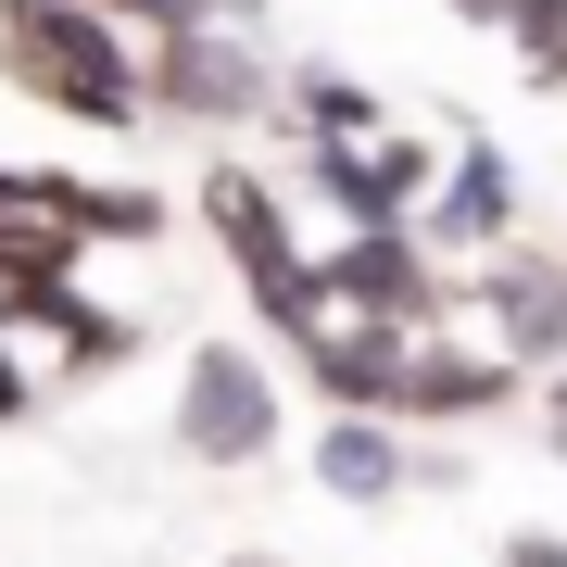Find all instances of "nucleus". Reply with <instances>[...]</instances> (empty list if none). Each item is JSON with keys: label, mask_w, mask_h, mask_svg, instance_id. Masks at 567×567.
<instances>
[{"label": "nucleus", "mask_w": 567, "mask_h": 567, "mask_svg": "<svg viewBox=\"0 0 567 567\" xmlns=\"http://www.w3.org/2000/svg\"><path fill=\"white\" fill-rule=\"evenodd\" d=\"M0 76L39 114L89 126V140H126L152 114V39H126L102 0H25V13H0Z\"/></svg>", "instance_id": "1"}, {"label": "nucleus", "mask_w": 567, "mask_h": 567, "mask_svg": "<svg viewBox=\"0 0 567 567\" xmlns=\"http://www.w3.org/2000/svg\"><path fill=\"white\" fill-rule=\"evenodd\" d=\"M203 227H215L227 278H240V303L278 328L290 353H303L328 316H341V303H328V265H316V240L290 227V189L265 177V164H215V177H203Z\"/></svg>", "instance_id": "2"}, {"label": "nucleus", "mask_w": 567, "mask_h": 567, "mask_svg": "<svg viewBox=\"0 0 567 567\" xmlns=\"http://www.w3.org/2000/svg\"><path fill=\"white\" fill-rule=\"evenodd\" d=\"M164 442H177L189 466H265L278 454V365H265L252 341H189Z\"/></svg>", "instance_id": "3"}, {"label": "nucleus", "mask_w": 567, "mask_h": 567, "mask_svg": "<svg viewBox=\"0 0 567 567\" xmlns=\"http://www.w3.org/2000/svg\"><path fill=\"white\" fill-rule=\"evenodd\" d=\"M290 140V126H278ZM454 140H404V126H379V140H303L290 152V177L328 203V227H416L429 189H442Z\"/></svg>", "instance_id": "4"}, {"label": "nucleus", "mask_w": 567, "mask_h": 567, "mask_svg": "<svg viewBox=\"0 0 567 567\" xmlns=\"http://www.w3.org/2000/svg\"><path fill=\"white\" fill-rule=\"evenodd\" d=\"M278 63H265L252 25H177V39H152V114L177 126H265L278 114Z\"/></svg>", "instance_id": "5"}, {"label": "nucleus", "mask_w": 567, "mask_h": 567, "mask_svg": "<svg viewBox=\"0 0 567 567\" xmlns=\"http://www.w3.org/2000/svg\"><path fill=\"white\" fill-rule=\"evenodd\" d=\"M328 265V303L341 316H391V328H454L466 290L442 278V252L416 240V227H341V240H316Z\"/></svg>", "instance_id": "6"}, {"label": "nucleus", "mask_w": 567, "mask_h": 567, "mask_svg": "<svg viewBox=\"0 0 567 567\" xmlns=\"http://www.w3.org/2000/svg\"><path fill=\"white\" fill-rule=\"evenodd\" d=\"M466 316L492 328V353H517L529 379H555V365H567V252L505 240L480 278H466Z\"/></svg>", "instance_id": "7"}, {"label": "nucleus", "mask_w": 567, "mask_h": 567, "mask_svg": "<svg viewBox=\"0 0 567 567\" xmlns=\"http://www.w3.org/2000/svg\"><path fill=\"white\" fill-rule=\"evenodd\" d=\"M416 341L429 328H391V316H328L303 353V391H316V416H404V379H416Z\"/></svg>", "instance_id": "8"}, {"label": "nucleus", "mask_w": 567, "mask_h": 567, "mask_svg": "<svg viewBox=\"0 0 567 567\" xmlns=\"http://www.w3.org/2000/svg\"><path fill=\"white\" fill-rule=\"evenodd\" d=\"M416 240L442 252V265H492V252L517 240V164H505V140L454 126V164H442V189H429Z\"/></svg>", "instance_id": "9"}, {"label": "nucleus", "mask_w": 567, "mask_h": 567, "mask_svg": "<svg viewBox=\"0 0 567 567\" xmlns=\"http://www.w3.org/2000/svg\"><path fill=\"white\" fill-rule=\"evenodd\" d=\"M0 189H13V203H39L51 227H76L89 252H102V240H164V227H177V203H164L152 177H76V164H0Z\"/></svg>", "instance_id": "10"}, {"label": "nucleus", "mask_w": 567, "mask_h": 567, "mask_svg": "<svg viewBox=\"0 0 567 567\" xmlns=\"http://www.w3.org/2000/svg\"><path fill=\"white\" fill-rule=\"evenodd\" d=\"M517 391H529L517 353H492V341H442V328H429V341H416V379H404V429H480V416H505Z\"/></svg>", "instance_id": "11"}, {"label": "nucleus", "mask_w": 567, "mask_h": 567, "mask_svg": "<svg viewBox=\"0 0 567 567\" xmlns=\"http://www.w3.org/2000/svg\"><path fill=\"white\" fill-rule=\"evenodd\" d=\"M303 466H316L328 505H365V517H379V505L416 492V429H404V416H316Z\"/></svg>", "instance_id": "12"}, {"label": "nucleus", "mask_w": 567, "mask_h": 567, "mask_svg": "<svg viewBox=\"0 0 567 567\" xmlns=\"http://www.w3.org/2000/svg\"><path fill=\"white\" fill-rule=\"evenodd\" d=\"M0 328H51V353H63V365H89V379L140 353V328H126L114 303H89L76 278H51V290H13V303H0Z\"/></svg>", "instance_id": "13"}, {"label": "nucleus", "mask_w": 567, "mask_h": 567, "mask_svg": "<svg viewBox=\"0 0 567 567\" xmlns=\"http://www.w3.org/2000/svg\"><path fill=\"white\" fill-rule=\"evenodd\" d=\"M278 126L290 140H379V89L365 76H341V63H290V89H278Z\"/></svg>", "instance_id": "14"}, {"label": "nucleus", "mask_w": 567, "mask_h": 567, "mask_svg": "<svg viewBox=\"0 0 567 567\" xmlns=\"http://www.w3.org/2000/svg\"><path fill=\"white\" fill-rule=\"evenodd\" d=\"M126 39H177V25H265V0H102Z\"/></svg>", "instance_id": "15"}, {"label": "nucleus", "mask_w": 567, "mask_h": 567, "mask_svg": "<svg viewBox=\"0 0 567 567\" xmlns=\"http://www.w3.org/2000/svg\"><path fill=\"white\" fill-rule=\"evenodd\" d=\"M505 39L529 63V89H567V0H505Z\"/></svg>", "instance_id": "16"}, {"label": "nucleus", "mask_w": 567, "mask_h": 567, "mask_svg": "<svg viewBox=\"0 0 567 567\" xmlns=\"http://www.w3.org/2000/svg\"><path fill=\"white\" fill-rule=\"evenodd\" d=\"M505 567H567V529H505Z\"/></svg>", "instance_id": "17"}, {"label": "nucleus", "mask_w": 567, "mask_h": 567, "mask_svg": "<svg viewBox=\"0 0 567 567\" xmlns=\"http://www.w3.org/2000/svg\"><path fill=\"white\" fill-rule=\"evenodd\" d=\"M25 404H39V379H25V365H13V328H0V429H13Z\"/></svg>", "instance_id": "18"}, {"label": "nucleus", "mask_w": 567, "mask_h": 567, "mask_svg": "<svg viewBox=\"0 0 567 567\" xmlns=\"http://www.w3.org/2000/svg\"><path fill=\"white\" fill-rule=\"evenodd\" d=\"M543 454L567 466V365H555V379H543Z\"/></svg>", "instance_id": "19"}, {"label": "nucleus", "mask_w": 567, "mask_h": 567, "mask_svg": "<svg viewBox=\"0 0 567 567\" xmlns=\"http://www.w3.org/2000/svg\"><path fill=\"white\" fill-rule=\"evenodd\" d=\"M215 567H290V555H265V543H240V555H215Z\"/></svg>", "instance_id": "20"}, {"label": "nucleus", "mask_w": 567, "mask_h": 567, "mask_svg": "<svg viewBox=\"0 0 567 567\" xmlns=\"http://www.w3.org/2000/svg\"><path fill=\"white\" fill-rule=\"evenodd\" d=\"M0 13H25V0H0Z\"/></svg>", "instance_id": "21"}]
</instances>
